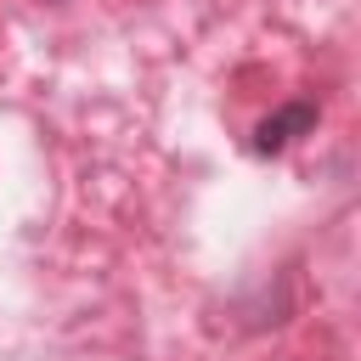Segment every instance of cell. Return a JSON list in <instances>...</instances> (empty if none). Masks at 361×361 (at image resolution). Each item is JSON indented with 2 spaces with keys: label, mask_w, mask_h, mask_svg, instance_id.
Returning a JSON list of instances; mask_svg holds the SVG:
<instances>
[{
  "label": "cell",
  "mask_w": 361,
  "mask_h": 361,
  "mask_svg": "<svg viewBox=\"0 0 361 361\" xmlns=\"http://www.w3.org/2000/svg\"><path fill=\"white\" fill-rule=\"evenodd\" d=\"M310 124H316V107H305V102H299V107H282L276 118H265V124H259L254 147H259V152H276V147H288V141H293L299 130H310Z\"/></svg>",
  "instance_id": "6da1fadb"
}]
</instances>
